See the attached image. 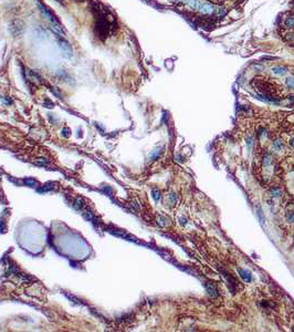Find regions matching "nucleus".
I'll list each match as a JSON object with an SVG mask.
<instances>
[{"label": "nucleus", "mask_w": 294, "mask_h": 332, "mask_svg": "<svg viewBox=\"0 0 294 332\" xmlns=\"http://www.w3.org/2000/svg\"><path fill=\"white\" fill-rule=\"evenodd\" d=\"M59 47H60V49L62 50V52H63V55H64L66 59L72 58L73 50H72V47H71L70 43H69L68 41L64 40L63 38H61L60 40H59Z\"/></svg>", "instance_id": "f257e3e1"}, {"label": "nucleus", "mask_w": 294, "mask_h": 332, "mask_svg": "<svg viewBox=\"0 0 294 332\" xmlns=\"http://www.w3.org/2000/svg\"><path fill=\"white\" fill-rule=\"evenodd\" d=\"M10 31L12 32V35L16 37H20L23 31H25V23L20 20L13 21L10 25Z\"/></svg>", "instance_id": "f03ea898"}, {"label": "nucleus", "mask_w": 294, "mask_h": 332, "mask_svg": "<svg viewBox=\"0 0 294 332\" xmlns=\"http://www.w3.org/2000/svg\"><path fill=\"white\" fill-rule=\"evenodd\" d=\"M238 272H239L240 277H241L245 282H250L252 280V275H251V272L248 271V270L242 269V268H238Z\"/></svg>", "instance_id": "7ed1b4c3"}, {"label": "nucleus", "mask_w": 294, "mask_h": 332, "mask_svg": "<svg viewBox=\"0 0 294 332\" xmlns=\"http://www.w3.org/2000/svg\"><path fill=\"white\" fill-rule=\"evenodd\" d=\"M272 71H273L274 74H276V76H284L288 72V68L284 66H276L272 69Z\"/></svg>", "instance_id": "20e7f679"}, {"label": "nucleus", "mask_w": 294, "mask_h": 332, "mask_svg": "<svg viewBox=\"0 0 294 332\" xmlns=\"http://www.w3.org/2000/svg\"><path fill=\"white\" fill-rule=\"evenodd\" d=\"M284 27L288 28V29L294 28V15L288 16V17L284 19Z\"/></svg>", "instance_id": "39448f33"}, {"label": "nucleus", "mask_w": 294, "mask_h": 332, "mask_svg": "<svg viewBox=\"0 0 294 332\" xmlns=\"http://www.w3.org/2000/svg\"><path fill=\"white\" fill-rule=\"evenodd\" d=\"M206 289H207V291L209 293V296H211V297H217L218 296L217 288L214 287V285H212V283H207L206 285Z\"/></svg>", "instance_id": "423d86ee"}, {"label": "nucleus", "mask_w": 294, "mask_h": 332, "mask_svg": "<svg viewBox=\"0 0 294 332\" xmlns=\"http://www.w3.org/2000/svg\"><path fill=\"white\" fill-rule=\"evenodd\" d=\"M163 153V148H158V150H155L149 154V158L152 161H155V160H158Z\"/></svg>", "instance_id": "0eeeda50"}, {"label": "nucleus", "mask_w": 294, "mask_h": 332, "mask_svg": "<svg viewBox=\"0 0 294 332\" xmlns=\"http://www.w3.org/2000/svg\"><path fill=\"white\" fill-rule=\"evenodd\" d=\"M55 185H56L55 183H48V184L44 185L43 187L39 188V191H51V189H54V188H56Z\"/></svg>", "instance_id": "6e6552de"}, {"label": "nucleus", "mask_w": 294, "mask_h": 332, "mask_svg": "<svg viewBox=\"0 0 294 332\" xmlns=\"http://www.w3.org/2000/svg\"><path fill=\"white\" fill-rule=\"evenodd\" d=\"M285 85L288 89L294 91V78L293 76H289L285 79Z\"/></svg>", "instance_id": "1a4fd4ad"}, {"label": "nucleus", "mask_w": 294, "mask_h": 332, "mask_svg": "<svg viewBox=\"0 0 294 332\" xmlns=\"http://www.w3.org/2000/svg\"><path fill=\"white\" fill-rule=\"evenodd\" d=\"M83 206H84V201H83V199H82V198H76V201H75V204H74L75 209H79V211H81V209L83 208Z\"/></svg>", "instance_id": "9d476101"}, {"label": "nucleus", "mask_w": 294, "mask_h": 332, "mask_svg": "<svg viewBox=\"0 0 294 332\" xmlns=\"http://www.w3.org/2000/svg\"><path fill=\"white\" fill-rule=\"evenodd\" d=\"M23 183H25V185H28V186H31V187H35V186H37V185H38L37 181L32 179V178H25V181H23Z\"/></svg>", "instance_id": "9b49d317"}, {"label": "nucleus", "mask_w": 294, "mask_h": 332, "mask_svg": "<svg viewBox=\"0 0 294 332\" xmlns=\"http://www.w3.org/2000/svg\"><path fill=\"white\" fill-rule=\"evenodd\" d=\"M273 147L276 151H280V150L283 147V143L280 141V140H275V141L273 142Z\"/></svg>", "instance_id": "f8f14e48"}, {"label": "nucleus", "mask_w": 294, "mask_h": 332, "mask_svg": "<svg viewBox=\"0 0 294 332\" xmlns=\"http://www.w3.org/2000/svg\"><path fill=\"white\" fill-rule=\"evenodd\" d=\"M152 195H153V198L155 199V201H158L160 199V191H157V189H153Z\"/></svg>", "instance_id": "ddd939ff"}, {"label": "nucleus", "mask_w": 294, "mask_h": 332, "mask_svg": "<svg viewBox=\"0 0 294 332\" xmlns=\"http://www.w3.org/2000/svg\"><path fill=\"white\" fill-rule=\"evenodd\" d=\"M271 194H272L273 197H279L280 195H281V191H280L279 188H273V189L271 191Z\"/></svg>", "instance_id": "4468645a"}, {"label": "nucleus", "mask_w": 294, "mask_h": 332, "mask_svg": "<svg viewBox=\"0 0 294 332\" xmlns=\"http://www.w3.org/2000/svg\"><path fill=\"white\" fill-rule=\"evenodd\" d=\"M65 296L69 298V299H71V300H73V302L78 303V304H81V303H82V302H81L79 299H76V298H75L74 296H72V295H68V293H65Z\"/></svg>", "instance_id": "2eb2a0df"}, {"label": "nucleus", "mask_w": 294, "mask_h": 332, "mask_svg": "<svg viewBox=\"0 0 294 332\" xmlns=\"http://www.w3.org/2000/svg\"><path fill=\"white\" fill-rule=\"evenodd\" d=\"M216 12H217V16H218V17H222L226 11H224L223 8H219V9H216Z\"/></svg>", "instance_id": "dca6fc26"}, {"label": "nucleus", "mask_w": 294, "mask_h": 332, "mask_svg": "<svg viewBox=\"0 0 294 332\" xmlns=\"http://www.w3.org/2000/svg\"><path fill=\"white\" fill-rule=\"evenodd\" d=\"M169 201H170V203L175 204V203H176V201H177V196H176L175 194H170V195H169Z\"/></svg>", "instance_id": "f3484780"}, {"label": "nucleus", "mask_w": 294, "mask_h": 332, "mask_svg": "<svg viewBox=\"0 0 294 332\" xmlns=\"http://www.w3.org/2000/svg\"><path fill=\"white\" fill-rule=\"evenodd\" d=\"M38 163H40V164H48L49 161H48L47 158H39V160H38Z\"/></svg>", "instance_id": "a211bd4d"}, {"label": "nucleus", "mask_w": 294, "mask_h": 332, "mask_svg": "<svg viewBox=\"0 0 294 332\" xmlns=\"http://www.w3.org/2000/svg\"><path fill=\"white\" fill-rule=\"evenodd\" d=\"M286 218H288V220H289V221L293 223V221H294V213H292L291 215H288V216H286Z\"/></svg>", "instance_id": "6ab92c4d"}, {"label": "nucleus", "mask_w": 294, "mask_h": 332, "mask_svg": "<svg viewBox=\"0 0 294 332\" xmlns=\"http://www.w3.org/2000/svg\"><path fill=\"white\" fill-rule=\"evenodd\" d=\"M247 143H248V145H252V137H249V136H247Z\"/></svg>", "instance_id": "aec40b11"}, {"label": "nucleus", "mask_w": 294, "mask_h": 332, "mask_svg": "<svg viewBox=\"0 0 294 332\" xmlns=\"http://www.w3.org/2000/svg\"><path fill=\"white\" fill-rule=\"evenodd\" d=\"M254 68H255V69H258V70H263V69H264L263 66H258V64H255V66H254Z\"/></svg>", "instance_id": "412c9836"}, {"label": "nucleus", "mask_w": 294, "mask_h": 332, "mask_svg": "<svg viewBox=\"0 0 294 332\" xmlns=\"http://www.w3.org/2000/svg\"><path fill=\"white\" fill-rule=\"evenodd\" d=\"M288 99H289L290 101H294V95L293 94H291V95L288 96Z\"/></svg>", "instance_id": "4be33fe9"}, {"label": "nucleus", "mask_w": 294, "mask_h": 332, "mask_svg": "<svg viewBox=\"0 0 294 332\" xmlns=\"http://www.w3.org/2000/svg\"><path fill=\"white\" fill-rule=\"evenodd\" d=\"M180 220H181V224H186V219L185 218H181Z\"/></svg>", "instance_id": "5701e85b"}, {"label": "nucleus", "mask_w": 294, "mask_h": 332, "mask_svg": "<svg viewBox=\"0 0 294 332\" xmlns=\"http://www.w3.org/2000/svg\"><path fill=\"white\" fill-rule=\"evenodd\" d=\"M291 146H292V147H294V138L292 140V141H291Z\"/></svg>", "instance_id": "b1692460"}]
</instances>
